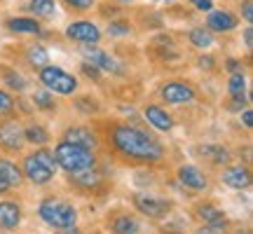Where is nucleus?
I'll list each match as a JSON object with an SVG mask.
<instances>
[{
  "label": "nucleus",
  "instance_id": "obj_8",
  "mask_svg": "<svg viewBox=\"0 0 253 234\" xmlns=\"http://www.w3.org/2000/svg\"><path fill=\"white\" fill-rule=\"evenodd\" d=\"M160 101L167 106H188L197 101V89L195 84H190L185 80H169L160 87Z\"/></svg>",
  "mask_w": 253,
  "mask_h": 234
},
{
  "label": "nucleus",
  "instance_id": "obj_39",
  "mask_svg": "<svg viewBox=\"0 0 253 234\" xmlns=\"http://www.w3.org/2000/svg\"><path fill=\"white\" fill-rule=\"evenodd\" d=\"M239 122L244 124V129H251V124H253V110H251V106L239 113Z\"/></svg>",
  "mask_w": 253,
  "mask_h": 234
},
{
  "label": "nucleus",
  "instance_id": "obj_40",
  "mask_svg": "<svg viewBox=\"0 0 253 234\" xmlns=\"http://www.w3.org/2000/svg\"><path fill=\"white\" fill-rule=\"evenodd\" d=\"M190 5L199 12H209V9H213V0H190Z\"/></svg>",
  "mask_w": 253,
  "mask_h": 234
},
{
  "label": "nucleus",
  "instance_id": "obj_42",
  "mask_svg": "<svg viewBox=\"0 0 253 234\" xmlns=\"http://www.w3.org/2000/svg\"><path fill=\"white\" fill-rule=\"evenodd\" d=\"M195 234H227V230H220V227H211V225H202L197 227Z\"/></svg>",
  "mask_w": 253,
  "mask_h": 234
},
{
  "label": "nucleus",
  "instance_id": "obj_20",
  "mask_svg": "<svg viewBox=\"0 0 253 234\" xmlns=\"http://www.w3.org/2000/svg\"><path fill=\"white\" fill-rule=\"evenodd\" d=\"M197 155L204 157L211 166H227L232 162V150L223 143H202L197 148Z\"/></svg>",
  "mask_w": 253,
  "mask_h": 234
},
{
  "label": "nucleus",
  "instance_id": "obj_44",
  "mask_svg": "<svg viewBox=\"0 0 253 234\" xmlns=\"http://www.w3.org/2000/svg\"><path fill=\"white\" fill-rule=\"evenodd\" d=\"M9 190H12V188H9V185H7V183H5V180H2V178H0V195H7V192H9Z\"/></svg>",
  "mask_w": 253,
  "mask_h": 234
},
{
  "label": "nucleus",
  "instance_id": "obj_21",
  "mask_svg": "<svg viewBox=\"0 0 253 234\" xmlns=\"http://www.w3.org/2000/svg\"><path fill=\"white\" fill-rule=\"evenodd\" d=\"M0 78H2V84H5V89L12 91V94H26L31 89V80H28L26 75L17 68H12V66H0Z\"/></svg>",
  "mask_w": 253,
  "mask_h": 234
},
{
  "label": "nucleus",
  "instance_id": "obj_4",
  "mask_svg": "<svg viewBox=\"0 0 253 234\" xmlns=\"http://www.w3.org/2000/svg\"><path fill=\"white\" fill-rule=\"evenodd\" d=\"M52 153H54L56 166L63 169L66 173L82 171V169H89V166H96V164H99L94 150H87V148H80V145H75V143H68V141H63V138L54 145Z\"/></svg>",
  "mask_w": 253,
  "mask_h": 234
},
{
  "label": "nucleus",
  "instance_id": "obj_28",
  "mask_svg": "<svg viewBox=\"0 0 253 234\" xmlns=\"http://www.w3.org/2000/svg\"><path fill=\"white\" fill-rule=\"evenodd\" d=\"M188 40L195 49H209V47H213V42H216V36L207 26H195L188 31Z\"/></svg>",
  "mask_w": 253,
  "mask_h": 234
},
{
  "label": "nucleus",
  "instance_id": "obj_43",
  "mask_svg": "<svg viewBox=\"0 0 253 234\" xmlns=\"http://www.w3.org/2000/svg\"><path fill=\"white\" fill-rule=\"evenodd\" d=\"M59 234H87V232H82L80 227L75 225V227H68V230H61V232H59Z\"/></svg>",
  "mask_w": 253,
  "mask_h": 234
},
{
  "label": "nucleus",
  "instance_id": "obj_27",
  "mask_svg": "<svg viewBox=\"0 0 253 234\" xmlns=\"http://www.w3.org/2000/svg\"><path fill=\"white\" fill-rule=\"evenodd\" d=\"M26 52H24V56H26V63L31 66V68H42V66H47L49 63V52H47L45 45H40V42H31V45L24 47Z\"/></svg>",
  "mask_w": 253,
  "mask_h": 234
},
{
  "label": "nucleus",
  "instance_id": "obj_34",
  "mask_svg": "<svg viewBox=\"0 0 253 234\" xmlns=\"http://www.w3.org/2000/svg\"><path fill=\"white\" fill-rule=\"evenodd\" d=\"M66 9H71V12H89L94 5H96V0H61Z\"/></svg>",
  "mask_w": 253,
  "mask_h": 234
},
{
  "label": "nucleus",
  "instance_id": "obj_15",
  "mask_svg": "<svg viewBox=\"0 0 253 234\" xmlns=\"http://www.w3.org/2000/svg\"><path fill=\"white\" fill-rule=\"evenodd\" d=\"M220 180L223 185L230 190H249L251 188V169L246 164H227L223 166V173H220Z\"/></svg>",
  "mask_w": 253,
  "mask_h": 234
},
{
  "label": "nucleus",
  "instance_id": "obj_3",
  "mask_svg": "<svg viewBox=\"0 0 253 234\" xmlns=\"http://www.w3.org/2000/svg\"><path fill=\"white\" fill-rule=\"evenodd\" d=\"M38 216L45 225H49L52 230H59V232L78 225V208L68 199L61 197H45L38 206Z\"/></svg>",
  "mask_w": 253,
  "mask_h": 234
},
{
  "label": "nucleus",
  "instance_id": "obj_16",
  "mask_svg": "<svg viewBox=\"0 0 253 234\" xmlns=\"http://www.w3.org/2000/svg\"><path fill=\"white\" fill-rule=\"evenodd\" d=\"M5 31L9 36H45V28L40 24V19L36 17H9L5 19Z\"/></svg>",
  "mask_w": 253,
  "mask_h": 234
},
{
  "label": "nucleus",
  "instance_id": "obj_46",
  "mask_svg": "<svg viewBox=\"0 0 253 234\" xmlns=\"http://www.w3.org/2000/svg\"><path fill=\"white\" fill-rule=\"evenodd\" d=\"M153 2H164V5H171V2H176V0H153Z\"/></svg>",
  "mask_w": 253,
  "mask_h": 234
},
{
  "label": "nucleus",
  "instance_id": "obj_37",
  "mask_svg": "<svg viewBox=\"0 0 253 234\" xmlns=\"http://www.w3.org/2000/svg\"><path fill=\"white\" fill-rule=\"evenodd\" d=\"M239 14H242V19L251 26L253 24V0H242V2H239Z\"/></svg>",
  "mask_w": 253,
  "mask_h": 234
},
{
  "label": "nucleus",
  "instance_id": "obj_36",
  "mask_svg": "<svg viewBox=\"0 0 253 234\" xmlns=\"http://www.w3.org/2000/svg\"><path fill=\"white\" fill-rule=\"evenodd\" d=\"M216 66H218L216 56H211V54H202V56L197 59V68H199V71L213 73V71H216Z\"/></svg>",
  "mask_w": 253,
  "mask_h": 234
},
{
  "label": "nucleus",
  "instance_id": "obj_2",
  "mask_svg": "<svg viewBox=\"0 0 253 234\" xmlns=\"http://www.w3.org/2000/svg\"><path fill=\"white\" fill-rule=\"evenodd\" d=\"M21 173H24V180H28L31 185H36V188H45L49 185L56 176V159H54V153L42 145V148H36L33 153L24 155V159H21Z\"/></svg>",
  "mask_w": 253,
  "mask_h": 234
},
{
  "label": "nucleus",
  "instance_id": "obj_18",
  "mask_svg": "<svg viewBox=\"0 0 253 234\" xmlns=\"http://www.w3.org/2000/svg\"><path fill=\"white\" fill-rule=\"evenodd\" d=\"M24 220V208L14 199H2L0 201V230L2 232H12L17 230Z\"/></svg>",
  "mask_w": 253,
  "mask_h": 234
},
{
  "label": "nucleus",
  "instance_id": "obj_1",
  "mask_svg": "<svg viewBox=\"0 0 253 234\" xmlns=\"http://www.w3.org/2000/svg\"><path fill=\"white\" fill-rule=\"evenodd\" d=\"M108 143L113 153L120 155L125 162L131 164H145L153 166L164 159V145L153 138V136L143 131L141 126L129 124V122H115L108 129Z\"/></svg>",
  "mask_w": 253,
  "mask_h": 234
},
{
  "label": "nucleus",
  "instance_id": "obj_14",
  "mask_svg": "<svg viewBox=\"0 0 253 234\" xmlns=\"http://www.w3.org/2000/svg\"><path fill=\"white\" fill-rule=\"evenodd\" d=\"M204 26L211 33H232L239 26V17L232 9H209Z\"/></svg>",
  "mask_w": 253,
  "mask_h": 234
},
{
  "label": "nucleus",
  "instance_id": "obj_12",
  "mask_svg": "<svg viewBox=\"0 0 253 234\" xmlns=\"http://www.w3.org/2000/svg\"><path fill=\"white\" fill-rule=\"evenodd\" d=\"M143 117L155 131H162V134H169V131H173V126H176L173 115L164 108V106H160V103H145Z\"/></svg>",
  "mask_w": 253,
  "mask_h": 234
},
{
  "label": "nucleus",
  "instance_id": "obj_47",
  "mask_svg": "<svg viewBox=\"0 0 253 234\" xmlns=\"http://www.w3.org/2000/svg\"><path fill=\"white\" fill-rule=\"evenodd\" d=\"M164 234H185V232H178V230H167Z\"/></svg>",
  "mask_w": 253,
  "mask_h": 234
},
{
  "label": "nucleus",
  "instance_id": "obj_25",
  "mask_svg": "<svg viewBox=\"0 0 253 234\" xmlns=\"http://www.w3.org/2000/svg\"><path fill=\"white\" fill-rule=\"evenodd\" d=\"M26 9L31 14H36V19H56L59 17V7H56V0H28Z\"/></svg>",
  "mask_w": 253,
  "mask_h": 234
},
{
  "label": "nucleus",
  "instance_id": "obj_26",
  "mask_svg": "<svg viewBox=\"0 0 253 234\" xmlns=\"http://www.w3.org/2000/svg\"><path fill=\"white\" fill-rule=\"evenodd\" d=\"M31 106H33V110H40V113H56V108H59L56 96L45 87L31 94Z\"/></svg>",
  "mask_w": 253,
  "mask_h": 234
},
{
  "label": "nucleus",
  "instance_id": "obj_11",
  "mask_svg": "<svg viewBox=\"0 0 253 234\" xmlns=\"http://www.w3.org/2000/svg\"><path fill=\"white\" fill-rule=\"evenodd\" d=\"M63 141H68V143H75L80 145V148H87V150H94L96 153V148L101 145L99 141V134L87 124H71L63 129Z\"/></svg>",
  "mask_w": 253,
  "mask_h": 234
},
{
  "label": "nucleus",
  "instance_id": "obj_35",
  "mask_svg": "<svg viewBox=\"0 0 253 234\" xmlns=\"http://www.w3.org/2000/svg\"><path fill=\"white\" fill-rule=\"evenodd\" d=\"M80 71H82V75L89 78L91 82H101V78H103V73H101L96 66H91V63H87V61L80 63Z\"/></svg>",
  "mask_w": 253,
  "mask_h": 234
},
{
  "label": "nucleus",
  "instance_id": "obj_23",
  "mask_svg": "<svg viewBox=\"0 0 253 234\" xmlns=\"http://www.w3.org/2000/svg\"><path fill=\"white\" fill-rule=\"evenodd\" d=\"M0 178L5 180L12 190H19L21 185H24L21 166H19L14 159H9V157H0Z\"/></svg>",
  "mask_w": 253,
  "mask_h": 234
},
{
  "label": "nucleus",
  "instance_id": "obj_22",
  "mask_svg": "<svg viewBox=\"0 0 253 234\" xmlns=\"http://www.w3.org/2000/svg\"><path fill=\"white\" fill-rule=\"evenodd\" d=\"M108 230L110 234H138L141 232V220L131 213L120 211L108 220Z\"/></svg>",
  "mask_w": 253,
  "mask_h": 234
},
{
  "label": "nucleus",
  "instance_id": "obj_29",
  "mask_svg": "<svg viewBox=\"0 0 253 234\" xmlns=\"http://www.w3.org/2000/svg\"><path fill=\"white\" fill-rule=\"evenodd\" d=\"M106 36L113 38V40L134 36V24L129 19H110L108 26H106Z\"/></svg>",
  "mask_w": 253,
  "mask_h": 234
},
{
  "label": "nucleus",
  "instance_id": "obj_30",
  "mask_svg": "<svg viewBox=\"0 0 253 234\" xmlns=\"http://www.w3.org/2000/svg\"><path fill=\"white\" fill-rule=\"evenodd\" d=\"M73 108L82 113V115H99L101 113V101L94 99L91 94H84V96H78L73 101Z\"/></svg>",
  "mask_w": 253,
  "mask_h": 234
},
{
  "label": "nucleus",
  "instance_id": "obj_10",
  "mask_svg": "<svg viewBox=\"0 0 253 234\" xmlns=\"http://www.w3.org/2000/svg\"><path fill=\"white\" fill-rule=\"evenodd\" d=\"M63 33L75 45H99L103 40V31L94 21H89V19H75V21H71L66 26Z\"/></svg>",
  "mask_w": 253,
  "mask_h": 234
},
{
  "label": "nucleus",
  "instance_id": "obj_48",
  "mask_svg": "<svg viewBox=\"0 0 253 234\" xmlns=\"http://www.w3.org/2000/svg\"><path fill=\"white\" fill-rule=\"evenodd\" d=\"M0 234H5V232H2V230H0Z\"/></svg>",
  "mask_w": 253,
  "mask_h": 234
},
{
  "label": "nucleus",
  "instance_id": "obj_31",
  "mask_svg": "<svg viewBox=\"0 0 253 234\" xmlns=\"http://www.w3.org/2000/svg\"><path fill=\"white\" fill-rule=\"evenodd\" d=\"M14 113H17V99H14V94L7 91L5 87H0V119L12 117Z\"/></svg>",
  "mask_w": 253,
  "mask_h": 234
},
{
  "label": "nucleus",
  "instance_id": "obj_45",
  "mask_svg": "<svg viewBox=\"0 0 253 234\" xmlns=\"http://www.w3.org/2000/svg\"><path fill=\"white\" fill-rule=\"evenodd\" d=\"M110 2H115V5H134L136 0H110Z\"/></svg>",
  "mask_w": 253,
  "mask_h": 234
},
{
  "label": "nucleus",
  "instance_id": "obj_33",
  "mask_svg": "<svg viewBox=\"0 0 253 234\" xmlns=\"http://www.w3.org/2000/svg\"><path fill=\"white\" fill-rule=\"evenodd\" d=\"M249 106H251V94H246V96H230V101L225 103V110L227 113H242Z\"/></svg>",
  "mask_w": 253,
  "mask_h": 234
},
{
  "label": "nucleus",
  "instance_id": "obj_41",
  "mask_svg": "<svg viewBox=\"0 0 253 234\" xmlns=\"http://www.w3.org/2000/svg\"><path fill=\"white\" fill-rule=\"evenodd\" d=\"M242 36H244V47H246V52H253V28L246 26L244 31H242Z\"/></svg>",
  "mask_w": 253,
  "mask_h": 234
},
{
  "label": "nucleus",
  "instance_id": "obj_17",
  "mask_svg": "<svg viewBox=\"0 0 253 234\" xmlns=\"http://www.w3.org/2000/svg\"><path fill=\"white\" fill-rule=\"evenodd\" d=\"M68 183H71L73 188H78V190L94 192V190H99L101 185L106 183V178H103V173L99 171V164H96V166H89V169L68 173Z\"/></svg>",
  "mask_w": 253,
  "mask_h": 234
},
{
  "label": "nucleus",
  "instance_id": "obj_38",
  "mask_svg": "<svg viewBox=\"0 0 253 234\" xmlns=\"http://www.w3.org/2000/svg\"><path fill=\"white\" fill-rule=\"evenodd\" d=\"M223 66H225L227 73H242V71H244V63H242V59H235V56H227L225 61H223Z\"/></svg>",
  "mask_w": 253,
  "mask_h": 234
},
{
  "label": "nucleus",
  "instance_id": "obj_7",
  "mask_svg": "<svg viewBox=\"0 0 253 234\" xmlns=\"http://www.w3.org/2000/svg\"><path fill=\"white\" fill-rule=\"evenodd\" d=\"M131 206L141 213V216L150 218V220H162L173 211V201L162 197H153L148 192H136L131 197Z\"/></svg>",
  "mask_w": 253,
  "mask_h": 234
},
{
  "label": "nucleus",
  "instance_id": "obj_24",
  "mask_svg": "<svg viewBox=\"0 0 253 234\" xmlns=\"http://www.w3.org/2000/svg\"><path fill=\"white\" fill-rule=\"evenodd\" d=\"M24 138H26V143L36 145V148H42V145H49L52 141V134H49V129L45 124H40L36 119H31L24 124Z\"/></svg>",
  "mask_w": 253,
  "mask_h": 234
},
{
  "label": "nucleus",
  "instance_id": "obj_13",
  "mask_svg": "<svg viewBox=\"0 0 253 234\" xmlns=\"http://www.w3.org/2000/svg\"><path fill=\"white\" fill-rule=\"evenodd\" d=\"M176 178L190 192H204L209 188V176L195 164H181L176 169Z\"/></svg>",
  "mask_w": 253,
  "mask_h": 234
},
{
  "label": "nucleus",
  "instance_id": "obj_6",
  "mask_svg": "<svg viewBox=\"0 0 253 234\" xmlns=\"http://www.w3.org/2000/svg\"><path fill=\"white\" fill-rule=\"evenodd\" d=\"M82 61L96 66L101 73H108L113 78H125L126 75V63L120 61L118 56H113L110 52L101 49L99 45H82Z\"/></svg>",
  "mask_w": 253,
  "mask_h": 234
},
{
  "label": "nucleus",
  "instance_id": "obj_19",
  "mask_svg": "<svg viewBox=\"0 0 253 234\" xmlns=\"http://www.w3.org/2000/svg\"><path fill=\"white\" fill-rule=\"evenodd\" d=\"M197 218L202 220V225H211V227H220V230H230V220H227L225 211H220L216 204L211 201H202L195 208Z\"/></svg>",
  "mask_w": 253,
  "mask_h": 234
},
{
  "label": "nucleus",
  "instance_id": "obj_5",
  "mask_svg": "<svg viewBox=\"0 0 253 234\" xmlns=\"http://www.w3.org/2000/svg\"><path fill=\"white\" fill-rule=\"evenodd\" d=\"M36 75H38V82H40L45 89L52 91L54 96H75L78 89H80L78 75L68 73L66 68H61V66L47 63L42 68H38Z\"/></svg>",
  "mask_w": 253,
  "mask_h": 234
},
{
  "label": "nucleus",
  "instance_id": "obj_32",
  "mask_svg": "<svg viewBox=\"0 0 253 234\" xmlns=\"http://www.w3.org/2000/svg\"><path fill=\"white\" fill-rule=\"evenodd\" d=\"M227 94L230 96H246V75L244 73H230L227 78Z\"/></svg>",
  "mask_w": 253,
  "mask_h": 234
},
{
  "label": "nucleus",
  "instance_id": "obj_9",
  "mask_svg": "<svg viewBox=\"0 0 253 234\" xmlns=\"http://www.w3.org/2000/svg\"><path fill=\"white\" fill-rule=\"evenodd\" d=\"M26 148V138H24V124L17 117H5L0 119V150L9 155H17Z\"/></svg>",
  "mask_w": 253,
  "mask_h": 234
}]
</instances>
